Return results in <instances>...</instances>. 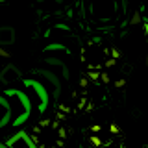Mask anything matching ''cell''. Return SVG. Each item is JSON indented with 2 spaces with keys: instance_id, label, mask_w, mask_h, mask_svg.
Wrapping results in <instances>:
<instances>
[{
  "instance_id": "1",
  "label": "cell",
  "mask_w": 148,
  "mask_h": 148,
  "mask_svg": "<svg viewBox=\"0 0 148 148\" xmlns=\"http://www.w3.org/2000/svg\"><path fill=\"white\" fill-rule=\"evenodd\" d=\"M13 43V32L11 28H0V45Z\"/></svg>"
},
{
  "instance_id": "2",
  "label": "cell",
  "mask_w": 148,
  "mask_h": 148,
  "mask_svg": "<svg viewBox=\"0 0 148 148\" xmlns=\"http://www.w3.org/2000/svg\"><path fill=\"white\" fill-rule=\"evenodd\" d=\"M143 22V17H141V13L139 11H135L132 15V18H130V24H133V26H137V24H141Z\"/></svg>"
},
{
  "instance_id": "3",
  "label": "cell",
  "mask_w": 148,
  "mask_h": 148,
  "mask_svg": "<svg viewBox=\"0 0 148 148\" xmlns=\"http://www.w3.org/2000/svg\"><path fill=\"white\" fill-rule=\"evenodd\" d=\"M89 141H91V145H92V146H100V145H102V141H100V137H98V135H91Z\"/></svg>"
},
{
  "instance_id": "4",
  "label": "cell",
  "mask_w": 148,
  "mask_h": 148,
  "mask_svg": "<svg viewBox=\"0 0 148 148\" xmlns=\"http://www.w3.org/2000/svg\"><path fill=\"white\" fill-rule=\"evenodd\" d=\"M0 56H2V58H9V56H11V54H9L6 48H2V46H0Z\"/></svg>"
},
{
  "instance_id": "5",
  "label": "cell",
  "mask_w": 148,
  "mask_h": 148,
  "mask_svg": "<svg viewBox=\"0 0 148 148\" xmlns=\"http://www.w3.org/2000/svg\"><path fill=\"white\" fill-rule=\"evenodd\" d=\"M100 130H102V126H98V124H95V126H91V132H92V133H98Z\"/></svg>"
},
{
  "instance_id": "6",
  "label": "cell",
  "mask_w": 148,
  "mask_h": 148,
  "mask_svg": "<svg viewBox=\"0 0 148 148\" xmlns=\"http://www.w3.org/2000/svg\"><path fill=\"white\" fill-rule=\"evenodd\" d=\"M89 78H91V80H98L100 74H98V72H89Z\"/></svg>"
},
{
  "instance_id": "7",
  "label": "cell",
  "mask_w": 148,
  "mask_h": 148,
  "mask_svg": "<svg viewBox=\"0 0 148 148\" xmlns=\"http://www.w3.org/2000/svg\"><path fill=\"white\" fill-rule=\"evenodd\" d=\"M100 78H102V82H104V83H109V76H108V74H106V72L102 74Z\"/></svg>"
},
{
  "instance_id": "8",
  "label": "cell",
  "mask_w": 148,
  "mask_h": 148,
  "mask_svg": "<svg viewBox=\"0 0 148 148\" xmlns=\"http://www.w3.org/2000/svg\"><path fill=\"white\" fill-rule=\"evenodd\" d=\"M119 132V126L117 124H111V133H117Z\"/></svg>"
},
{
  "instance_id": "9",
  "label": "cell",
  "mask_w": 148,
  "mask_h": 148,
  "mask_svg": "<svg viewBox=\"0 0 148 148\" xmlns=\"http://www.w3.org/2000/svg\"><path fill=\"white\" fill-rule=\"evenodd\" d=\"M115 65V59H108V61H106V67H113Z\"/></svg>"
},
{
  "instance_id": "10",
  "label": "cell",
  "mask_w": 148,
  "mask_h": 148,
  "mask_svg": "<svg viewBox=\"0 0 148 148\" xmlns=\"http://www.w3.org/2000/svg\"><path fill=\"white\" fill-rule=\"evenodd\" d=\"M117 58H120V52L119 50H113V59H117Z\"/></svg>"
},
{
  "instance_id": "11",
  "label": "cell",
  "mask_w": 148,
  "mask_h": 148,
  "mask_svg": "<svg viewBox=\"0 0 148 148\" xmlns=\"http://www.w3.org/2000/svg\"><path fill=\"white\" fill-rule=\"evenodd\" d=\"M124 83H126V82H124V80H119L117 83H115V85H117V87H124Z\"/></svg>"
},
{
  "instance_id": "12",
  "label": "cell",
  "mask_w": 148,
  "mask_h": 148,
  "mask_svg": "<svg viewBox=\"0 0 148 148\" xmlns=\"http://www.w3.org/2000/svg\"><path fill=\"white\" fill-rule=\"evenodd\" d=\"M145 34L148 35V24H145Z\"/></svg>"
},
{
  "instance_id": "13",
  "label": "cell",
  "mask_w": 148,
  "mask_h": 148,
  "mask_svg": "<svg viewBox=\"0 0 148 148\" xmlns=\"http://www.w3.org/2000/svg\"><path fill=\"white\" fill-rule=\"evenodd\" d=\"M0 148H9V146H6V145H0Z\"/></svg>"
},
{
  "instance_id": "14",
  "label": "cell",
  "mask_w": 148,
  "mask_h": 148,
  "mask_svg": "<svg viewBox=\"0 0 148 148\" xmlns=\"http://www.w3.org/2000/svg\"><path fill=\"white\" fill-rule=\"evenodd\" d=\"M0 2H4V0H0Z\"/></svg>"
}]
</instances>
